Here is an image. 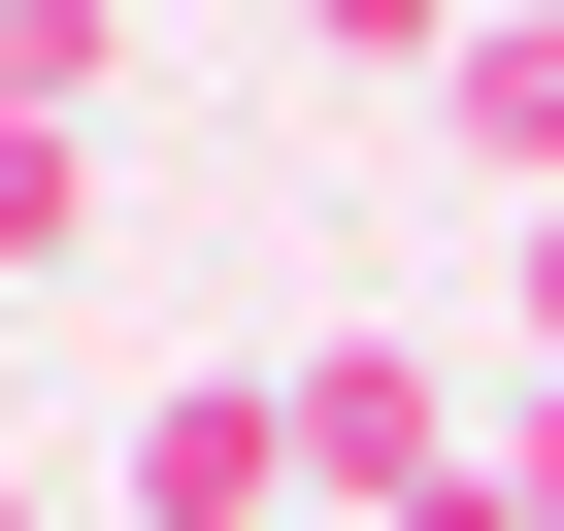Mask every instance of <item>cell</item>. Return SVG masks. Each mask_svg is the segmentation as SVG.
I'll list each match as a JSON object with an SVG mask.
<instances>
[{"instance_id": "6da1fadb", "label": "cell", "mask_w": 564, "mask_h": 531, "mask_svg": "<svg viewBox=\"0 0 564 531\" xmlns=\"http://www.w3.org/2000/svg\"><path fill=\"white\" fill-rule=\"evenodd\" d=\"M465 465H498V366H465V333H399V300L300 333V498H333V531H432Z\"/></svg>"}, {"instance_id": "7a4b0ae2", "label": "cell", "mask_w": 564, "mask_h": 531, "mask_svg": "<svg viewBox=\"0 0 564 531\" xmlns=\"http://www.w3.org/2000/svg\"><path fill=\"white\" fill-rule=\"evenodd\" d=\"M100 498H133V531H333V498H300V366H166V399L100 432Z\"/></svg>"}, {"instance_id": "3957f363", "label": "cell", "mask_w": 564, "mask_h": 531, "mask_svg": "<svg viewBox=\"0 0 564 531\" xmlns=\"http://www.w3.org/2000/svg\"><path fill=\"white\" fill-rule=\"evenodd\" d=\"M432 133H465V166H498V199H564V0H498V34H465V67H432Z\"/></svg>"}, {"instance_id": "277c9868", "label": "cell", "mask_w": 564, "mask_h": 531, "mask_svg": "<svg viewBox=\"0 0 564 531\" xmlns=\"http://www.w3.org/2000/svg\"><path fill=\"white\" fill-rule=\"evenodd\" d=\"M0 133H133V0H0Z\"/></svg>"}, {"instance_id": "5b68a950", "label": "cell", "mask_w": 564, "mask_h": 531, "mask_svg": "<svg viewBox=\"0 0 564 531\" xmlns=\"http://www.w3.org/2000/svg\"><path fill=\"white\" fill-rule=\"evenodd\" d=\"M265 34H300V67H333V100H432V67H465V34H498V0H265Z\"/></svg>"}, {"instance_id": "8992f818", "label": "cell", "mask_w": 564, "mask_h": 531, "mask_svg": "<svg viewBox=\"0 0 564 531\" xmlns=\"http://www.w3.org/2000/svg\"><path fill=\"white\" fill-rule=\"evenodd\" d=\"M100 166H133V133H0V300H67V266H100Z\"/></svg>"}, {"instance_id": "52a82bcc", "label": "cell", "mask_w": 564, "mask_h": 531, "mask_svg": "<svg viewBox=\"0 0 564 531\" xmlns=\"http://www.w3.org/2000/svg\"><path fill=\"white\" fill-rule=\"evenodd\" d=\"M498 366H531V399H564V199H531V232H498Z\"/></svg>"}, {"instance_id": "ba28073f", "label": "cell", "mask_w": 564, "mask_h": 531, "mask_svg": "<svg viewBox=\"0 0 564 531\" xmlns=\"http://www.w3.org/2000/svg\"><path fill=\"white\" fill-rule=\"evenodd\" d=\"M465 498H498V531H564V399H531V366H498V465H465Z\"/></svg>"}, {"instance_id": "9c48e42d", "label": "cell", "mask_w": 564, "mask_h": 531, "mask_svg": "<svg viewBox=\"0 0 564 531\" xmlns=\"http://www.w3.org/2000/svg\"><path fill=\"white\" fill-rule=\"evenodd\" d=\"M0 399H34V300H0Z\"/></svg>"}, {"instance_id": "30bf717a", "label": "cell", "mask_w": 564, "mask_h": 531, "mask_svg": "<svg viewBox=\"0 0 564 531\" xmlns=\"http://www.w3.org/2000/svg\"><path fill=\"white\" fill-rule=\"evenodd\" d=\"M0 531H67V498H34V465H0Z\"/></svg>"}]
</instances>
